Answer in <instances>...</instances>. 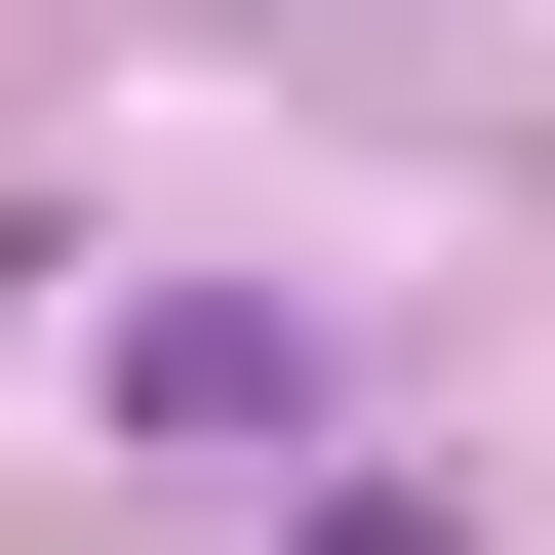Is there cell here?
Here are the masks:
<instances>
[{"label":"cell","instance_id":"1","mask_svg":"<svg viewBox=\"0 0 555 555\" xmlns=\"http://www.w3.org/2000/svg\"><path fill=\"white\" fill-rule=\"evenodd\" d=\"M318 555H476V516H437V476H358V516H318Z\"/></svg>","mask_w":555,"mask_h":555}]
</instances>
